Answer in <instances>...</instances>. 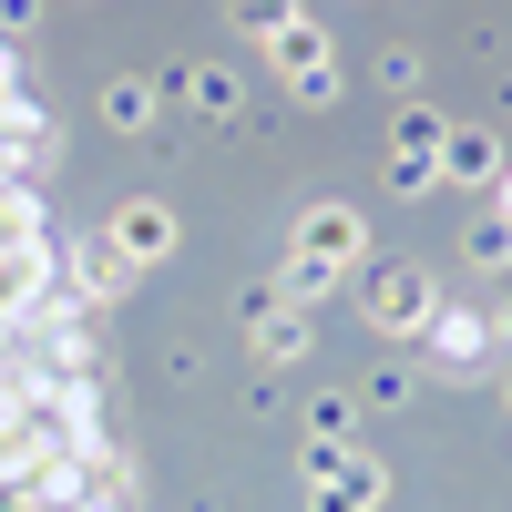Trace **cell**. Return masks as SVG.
Instances as JSON below:
<instances>
[{"label": "cell", "instance_id": "6da1fadb", "mask_svg": "<svg viewBox=\"0 0 512 512\" xmlns=\"http://www.w3.org/2000/svg\"><path fill=\"white\" fill-rule=\"evenodd\" d=\"M52 123L0 41V512H134L93 287L52 226Z\"/></svg>", "mask_w": 512, "mask_h": 512}]
</instances>
